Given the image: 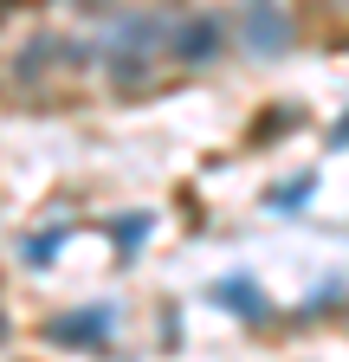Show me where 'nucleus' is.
Masks as SVG:
<instances>
[{"label": "nucleus", "instance_id": "1", "mask_svg": "<svg viewBox=\"0 0 349 362\" xmlns=\"http://www.w3.org/2000/svg\"><path fill=\"white\" fill-rule=\"evenodd\" d=\"M252 33H259V39L272 45V39H285V20H272V13H259V20H252Z\"/></svg>", "mask_w": 349, "mask_h": 362}]
</instances>
